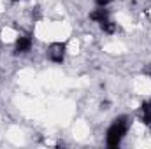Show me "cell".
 Listing matches in <instances>:
<instances>
[{
	"label": "cell",
	"instance_id": "cell-1",
	"mask_svg": "<svg viewBox=\"0 0 151 149\" xmlns=\"http://www.w3.org/2000/svg\"><path fill=\"white\" fill-rule=\"evenodd\" d=\"M127 128H128V123H127V116H119L114 119V123L109 126L107 130V137H106V142L109 148H118L127 133Z\"/></svg>",
	"mask_w": 151,
	"mask_h": 149
},
{
	"label": "cell",
	"instance_id": "cell-2",
	"mask_svg": "<svg viewBox=\"0 0 151 149\" xmlns=\"http://www.w3.org/2000/svg\"><path fill=\"white\" fill-rule=\"evenodd\" d=\"M65 51H67V47L63 42H53L47 47V58L53 63H62L65 60Z\"/></svg>",
	"mask_w": 151,
	"mask_h": 149
},
{
	"label": "cell",
	"instance_id": "cell-3",
	"mask_svg": "<svg viewBox=\"0 0 151 149\" xmlns=\"http://www.w3.org/2000/svg\"><path fill=\"white\" fill-rule=\"evenodd\" d=\"M32 49V37L23 35L16 40V53H28Z\"/></svg>",
	"mask_w": 151,
	"mask_h": 149
},
{
	"label": "cell",
	"instance_id": "cell-4",
	"mask_svg": "<svg viewBox=\"0 0 151 149\" xmlns=\"http://www.w3.org/2000/svg\"><path fill=\"white\" fill-rule=\"evenodd\" d=\"M90 19H91V21H97V23H104V21L109 19V11H107L106 7H99V9H95V11L90 14Z\"/></svg>",
	"mask_w": 151,
	"mask_h": 149
},
{
	"label": "cell",
	"instance_id": "cell-5",
	"mask_svg": "<svg viewBox=\"0 0 151 149\" xmlns=\"http://www.w3.org/2000/svg\"><path fill=\"white\" fill-rule=\"evenodd\" d=\"M100 27H102V30L106 32V34H114L116 32V25H114L113 21H104V23H100Z\"/></svg>",
	"mask_w": 151,
	"mask_h": 149
},
{
	"label": "cell",
	"instance_id": "cell-6",
	"mask_svg": "<svg viewBox=\"0 0 151 149\" xmlns=\"http://www.w3.org/2000/svg\"><path fill=\"white\" fill-rule=\"evenodd\" d=\"M95 4H97L99 7H107V5L111 4V0H95Z\"/></svg>",
	"mask_w": 151,
	"mask_h": 149
},
{
	"label": "cell",
	"instance_id": "cell-7",
	"mask_svg": "<svg viewBox=\"0 0 151 149\" xmlns=\"http://www.w3.org/2000/svg\"><path fill=\"white\" fill-rule=\"evenodd\" d=\"M12 2H19V0H12Z\"/></svg>",
	"mask_w": 151,
	"mask_h": 149
}]
</instances>
